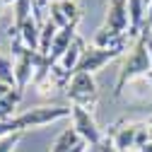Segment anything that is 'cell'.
<instances>
[{"mask_svg": "<svg viewBox=\"0 0 152 152\" xmlns=\"http://www.w3.org/2000/svg\"><path fill=\"white\" fill-rule=\"evenodd\" d=\"M147 41H150V34H140L135 41H133L130 51H128V58L118 72V80H116V89L113 94L121 97L123 89L128 82L138 80V77H147V72L152 70V61H150V51H147Z\"/></svg>", "mask_w": 152, "mask_h": 152, "instance_id": "obj_1", "label": "cell"}, {"mask_svg": "<svg viewBox=\"0 0 152 152\" xmlns=\"http://www.w3.org/2000/svg\"><path fill=\"white\" fill-rule=\"evenodd\" d=\"M68 97L72 106H80L85 111H94L97 106V82L89 72H72L68 80Z\"/></svg>", "mask_w": 152, "mask_h": 152, "instance_id": "obj_2", "label": "cell"}, {"mask_svg": "<svg viewBox=\"0 0 152 152\" xmlns=\"http://www.w3.org/2000/svg\"><path fill=\"white\" fill-rule=\"evenodd\" d=\"M70 113H72V109H68V106H36V109L12 116V121L17 123L20 130H29V128H44L53 121H63Z\"/></svg>", "mask_w": 152, "mask_h": 152, "instance_id": "obj_3", "label": "cell"}, {"mask_svg": "<svg viewBox=\"0 0 152 152\" xmlns=\"http://www.w3.org/2000/svg\"><path fill=\"white\" fill-rule=\"evenodd\" d=\"M72 109V128L77 130V135L87 142V145H99L102 142V130L97 128V121H94V116L89 111H85V109H80V106H70Z\"/></svg>", "mask_w": 152, "mask_h": 152, "instance_id": "obj_4", "label": "cell"}, {"mask_svg": "<svg viewBox=\"0 0 152 152\" xmlns=\"http://www.w3.org/2000/svg\"><path fill=\"white\" fill-rule=\"evenodd\" d=\"M118 56H121L118 48L87 46V51H85V56H82V61H80V65H77L75 72H89V75H94V72H99L106 63H111L113 58H118Z\"/></svg>", "mask_w": 152, "mask_h": 152, "instance_id": "obj_5", "label": "cell"}, {"mask_svg": "<svg viewBox=\"0 0 152 152\" xmlns=\"http://www.w3.org/2000/svg\"><path fill=\"white\" fill-rule=\"evenodd\" d=\"M39 61H41V53L39 51H29V48L22 56H17V58H15V87L17 89H24L31 82L34 68H36Z\"/></svg>", "mask_w": 152, "mask_h": 152, "instance_id": "obj_6", "label": "cell"}, {"mask_svg": "<svg viewBox=\"0 0 152 152\" xmlns=\"http://www.w3.org/2000/svg\"><path fill=\"white\" fill-rule=\"evenodd\" d=\"M104 27L118 31V34H128L126 31L130 27V22H128V0H111V5L106 10Z\"/></svg>", "mask_w": 152, "mask_h": 152, "instance_id": "obj_7", "label": "cell"}, {"mask_svg": "<svg viewBox=\"0 0 152 152\" xmlns=\"http://www.w3.org/2000/svg\"><path fill=\"white\" fill-rule=\"evenodd\" d=\"M85 51H87V44H85V39H82V36H75V39H72V44L68 46V51L61 56L58 65H61V68H63L68 75H72L75 70H77V65H80V61H82Z\"/></svg>", "mask_w": 152, "mask_h": 152, "instance_id": "obj_8", "label": "cell"}, {"mask_svg": "<svg viewBox=\"0 0 152 152\" xmlns=\"http://www.w3.org/2000/svg\"><path fill=\"white\" fill-rule=\"evenodd\" d=\"M145 12H147V5L145 0H128V36L130 39H138L142 34V24H145Z\"/></svg>", "mask_w": 152, "mask_h": 152, "instance_id": "obj_9", "label": "cell"}, {"mask_svg": "<svg viewBox=\"0 0 152 152\" xmlns=\"http://www.w3.org/2000/svg\"><path fill=\"white\" fill-rule=\"evenodd\" d=\"M130 36L128 34H118V31H113L109 27H102L97 34H94V44L92 46H99V48H118L123 51L126 44H128Z\"/></svg>", "mask_w": 152, "mask_h": 152, "instance_id": "obj_10", "label": "cell"}, {"mask_svg": "<svg viewBox=\"0 0 152 152\" xmlns=\"http://www.w3.org/2000/svg\"><path fill=\"white\" fill-rule=\"evenodd\" d=\"M75 27H63V29H58V34H56V39H53V44H51V53H48V61L56 65L61 61V56L68 51V46L72 44V39H75Z\"/></svg>", "mask_w": 152, "mask_h": 152, "instance_id": "obj_11", "label": "cell"}, {"mask_svg": "<svg viewBox=\"0 0 152 152\" xmlns=\"http://www.w3.org/2000/svg\"><path fill=\"white\" fill-rule=\"evenodd\" d=\"M138 126H140V123H128V126L118 128L116 133H109V135L113 138V145H116L118 152H130V147H135Z\"/></svg>", "mask_w": 152, "mask_h": 152, "instance_id": "obj_12", "label": "cell"}, {"mask_svg": "<svg viewBox=\"0 0 152 152\" xmlns=\"http://www.w3.org/2000/svg\"><path fill=\"white\" fill-rule=\"evenodd\" d=\"M20 34V39L24 41V46L29 48V51H39V41H41V27L34 22V17L31 20H27L24 24H22V29L17 31Z\"/></svg>", "mask_w": 152, "mask_h": 152, "instance_id": "obj_13", "label": "cell"}, {"mask_svg": "<svg viewBox=\"0 0 152 152\" xmlns=\"http://www.w3.org/2000/svg\"><path fill=\"white\" fill-rule=\"evenodd\" d=\"M80 140H82V138L77 135V130L70 126V128H65L63 133H58V138L53 140V145H51V150H48V152H70V150L77 145Z\"/></svg>", "mask_w": 152, "mask_h": 152, "instance_id": "obj_14", "label": "cell"}, {"mask_svg": "<svg viewBox=\"0 0 152 152\" xmlns=\"http://www.w3.org/2000/svg\"><path fill=\"white\" fill-rule=\"evenodd\" d=\"M56 34H58V27H56L53 20H46L41 24V41H39V53L41 56H48L51 53V44L56 39Z\"/></svg>", "mask_w": 152, "mask_h": 152, "instance_id": "obj_15", "label": "cell"}, {"mask_svg": "<svg viewBox=\"0 0 152 152\" xmlns=\"http://www.w3.org/2000/svg\"><path fill=\"white\" fill-rule=\"evenodd\" d=\"M34 0H15V31H20L27 20H31Z\"/></svg>", "mask_w": 152, "mask_h": 152, "instance_id": "obj_16", "label": "cell"}, {"mask_svg": "<svg viewBox=\"0 0 152 152\" xmlns=\"http://www.w3.org/2000/svg\"><path fill=\"white\" fill-rule=\"evenodd\" d=\"M20 99H22V89L12 87V89L5 92V97L0 99V111H3V116H5V118H12V111L17 109Z\"/></svg>", "mask_w": 152, "mask_h": 152, "instance_id": "obj_17", "label": "cell"}, {"mask_svg": "<svg viewBox=\"0 0 152 152\" xmlns=\"http://www.w3.org/2000/svg\"><path fill=\"white\" fill-rule=\"evenodd\" d=\"M0 82H5L7 87H15V63L3 53H0Z\"/></svg>", "mask_w": 152, "mask_h": 152, "instance_id": "obj_18", "label": "cell"}, {"mask_svg": "<svg viewBox=\"0 0 152 152\" xmlns=\"http://www.w3.org/2000/svg\"><path fill=\"white\" fill-rule=\"evenodd\" d=\"M22 133H10V135H3L0 138V152H12L17 147V142H20Z\"/></svg>", "mask_w": 152, "mask_h": 152, "instance_id": "obj_19", "label": "cell"}, {"mask_svg": "<svg viewBox=\"0 0 152 152\" xmlns=\"http://www.w3.org/2000/svg\"><path fill=\"white\" fill-rule=\"evenodd\" d=\"M10 133H22V130L17 128V123H15L12 118L0 121V138H3V135H10Z\"/></svg>", "mask_w": 152, "mask_h": 152, "instance_id": "obj_20", "label": "cell"}, {"mask_svg": "<svg viewBox=\"0 0 152 152\" xmlns=\"http://www.w3.org/2000/svg\"><path fill=\"white\" fill-rule=\"evenodd\" d=\"M142 34H152V3L147 5V12H145V24H142Z\"/></svg>", "mask_w": 152, "mask_h": 152, "instance_id": "obj_21", "label": "cell"}, {"mask_svg": "<svg viewBox=\"0 0 152 152\" xmlns=\"http://www.w3.org/2000/svg\"><path fill=\"white\" fill-rule=\"evenodd\" d=\"M85 147H87V142H85V140H80V142L75 145V147H72L70 152H85Z\"/></svg>", "mask_w": 152, "mask_h": 152, "instance_id": "obj_22", "label": "cell"}, {"mask_svg": "<svg viewBox=\"0 0 152 152\" xmlns=\"http://www.w3.org/2000/svg\"><path fill=\"white\" fill-rule=\"evenodd\" d=\"M85 152H102V147H99V145H87Z\"/></svg>", "mask_w": 152, "mask_h": 152, "instance_id": "obj_23", "label": "cell"}, {"mask_svg": "<svg viewBox=\"0 0 152 152\" xmlns=\"http://www.w3.org/2000/svg\"><path fill=\"white\" fill-rule=\"evenodd\" d=\"M7 89H12V87H7L5 82H0V99H3V97H5V92H7Z\"/></svg>", "mask_w": 152, "mask_h": 152, "instance_id": "obj_24", "label": "cell"}, {"mask_svg": "<svg viewBox=\"0 0 152 152\" xmlns=\"http://www.w3.org/2000/svg\"><path fill=\"white\" fill-rule=\"evenodd\" d=\"M140 152H152V142H147V145H142V147H140Z\"/></svg>", "mask_w": 152, "mask_h": 152, "instance_id": "obj_25", "label": "cell"}, {"mask_svg": "<svg viewBox=\"0 0 152 152\" xmlns=\"http://www.w3.org/2000/svg\"><path fill=\"white\" fill-rule=\"evenodd\" d=\"M147 51H150V61H152V41H147Z\"/></svg>", "mask_w": 152, "mask_h": 152, "instance_id": "obj_26", "label": "cell"}, {"mask_svg": "<svg viewBox=\"0 0 152 152\" xmlns=\"http://www.w3.org/2000/svg\"><path fill=\"white\" fill-rule=\"evenodd\" d=\"M3 5H15V0H3Z\"/></svg>", "mask_w": 152, "mask_h": 152, "instance_id": "obj_27", "label": "cell"}, {"mask_svg": "<svg viewBox=\"0 0 152 152\" xmlns=\"http://www.w3.org/2000/svg\"><path fill=\"white\" fill-rule=\"evenodd\" d=\"M0 121H5V116H3V111H0Z\"/></svg>", "mask_w": 152, "mask_h": 152, "instance_id": "obj_28", "label": "cell"}, {"mask_svg": "<svg viewBox=\"0 0 152 152\" xmlns=\"http://www.w3.org/2000/svg\"><path fill=\"white\" fill-rule=\"evenodd\" d=\"M147 126H150V128H152V118H150V121H147Z\"/></svg>", "mask_w": 152, "mask_h": 152, "instance_id": "obj_29", "label": "cell"}, {"mask_svg": "<svg viewBox=\"0 0 152 152\" xmlns=\"http://www.w3.org/2000/svg\"><path fill=\"white\" fill-rule=\"evenodd\" d=\"M150 3H152V0H145V5H150Z\"/></svg>", "mask_w": 152, "mask_h": 152, "instance_id": "obj_30", "label": "cell"}, {"mask_svg": "<svg viewBox=\"0 0 152 152\" xmlns=\"http://www.w3.org/2000/svg\"><path fill=\"white\" fill-rule=\"evenodd\" d=\"M0 7H3V0H0Z\"/></svg>", "mask_w": 152, "mask_h": 152, "instance_id": "obj_31", "label": "cell"}, {"mask_svg": "<svg viewBox=\"0 0 152 152\" xmlns=\"http://www.w3.org/2000/svg\"><path fill=\"white\" fill-rule=\"evenodd\" d=\"M150 41H152V34H150Z\"/></svg>", "mask_w": 152, "mask_h": 152, "instance_id": "obj_32", "label": "cell"}]
</instances>
